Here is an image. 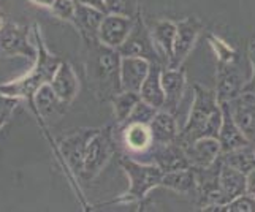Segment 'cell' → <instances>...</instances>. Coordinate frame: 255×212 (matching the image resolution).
Segmentation results:
<instances>
[{"mask_svg":"<svg viewBox=\"0 0 255 212\" xmlns=\"http://www.w3.org/2000/svg\"><path fill=\"white\" fill-rule=\"evenodd\" d=\"M122 144L131 155L144 154L151 151L154 139L151 128L146 123H122Z\"/></svg>","mask_w":255,"mask_h":212,"instance_id":"d6986e66","label":"cell"},{"mask_svg":"<svg viewBox=\"0 0 255 212\" xmlns=\"http://www.w3.org/2000/svg\"><path fill=\"white\" fill-rule=\"evenodd\" d=\"M228 103L235 122L252 143L255 139V86L246 83L241 94Z\"/></svg>","mask_w":255,"mask_h":212,"instance_id":"8fae6325","label":"cell"},{"mask_svg":"<svg viewBox=\"0 0 255 212\" xmlns=\"http://www.w3.org/2000/svg\"><path fill=\"white\" fill-rule=\"evenodd\" d=\"M139 3H141V0H107V10L108 13L136 17L141 14L139 13Z\"/></svg>","mask_w":255,"mask_h":212,"instance_id":"f1b7e54d","label":"cell"},{"mask_svg":"<svg viewBox=\"0 0 255 212\" xmlns=\"http://www.w3.org/2000/svg\"><path fill=\"white\" fill-rule=\"evenodd\" d=\"M76 2H80L83 5H87V6H92L95 10H100L103 13H108L107 10V0H76Z\"/></svg>","mask_w":255,"mask_h":212,"instance_id":"836d02e7","label":"cell"},{"mask_svg":"<svg viewBox=\"0 0 255 212\" xmlns=\"http://www.w3.org/2000/svg\"><path fill=\"white\" fill-rule=\"evenodd\" d=\"M114 151H116V146H114L113 131L110 128H97L86 149L84 166L81 174L83 178L86 181H91L95 176H99L100 171L110 162Z\"/></svg>","mask_w":255,"mask_h":212,"instance_id":"8992f818","label":"cell"},{"mask_svg":"<svg viewBox=\"0 0 255 212\" xmlns=\"http://www.w3.org/2000/svg\"><path fill=\"white\" fill-rule=\"evenodd\" d=\"M249 60H251V67H252V73L248 79V83L255 86V41H252L249 45Z\"/></svg>","mask_w":255,"mask_h":212,"instance_id":"e575fe53","label":"cell"},{"mask_svg":"<svg viewBox=\"0 0 255 212\" xmlns=\"http://www.w3.org/2000/svg\"><path fill=\"white\" fill-rule=\"evenodd\" d=\"M149 154L152 157V163L159 166L163 173L182 170V168L190 166L186 151L178 143V139L168 144H154Z\"/></svg>","mask_w":255,"mask_h":212,"instance_id":"9a60e30c","label":"cell"},{"mask_svg":"<svg viewBox=\"0 0 255 212\" xmlns=\"http://www.w3.org/2000/svg\"><path fill=\"white\" fill-rule=\"evenodd\" d=\"M29 2H32V3H35V5H38V6H41V8H46V10L51 11L52 5L56 3V0H29Z\"/></svg>","mask_w":255,"mask_h":212,"instance_id":"8d00e7d4","label":"cell"},{"mask_svg":"<svg viewBox=\"0 0 255 212\" xmlns=\"http://www.w3.org/2000/svg\"><path fill=\"white\" fill-rule=\"evenodd\" d=\"M222 125V106L216 91L193 84V102L186 125L179 130L178 143L184 147L200 138H219Z\"/></svg>","mask_w":255,"mask_h":212,"instance_id":"7a4b0ae2","label":"cell"},{"mask_svg":"<svg viewBox=\"0 0 255 212\" xmlns=\"http://www.w3.org/2000/svg\"><path fill=\"white\" fill-rule=\"evenodd\" d=\"M121 166L130 182L128 192L121 198V201H141L152 189L162 185L163 171L155 163H139L133 158L126 157L121 160Z\"/></svg>","mask_w":255,"mask_h":212,"instance_id":"277c9868","label":"cell"},{"mask_svg":"<svg viewBox=\"0 0 255 212\" xmlns=\"http://www.w3.org/2000/svg\"><path fill=\"white\" fill-rule=\"evenodd\" d=\"M33 102H35V105H37V108H38V111L43 117H49L51 114L62 112L67 106V103H64L56 95L54 89H52V86L49 83L43 84L40 89L35 92Z\"/></svg>","mask_w":255,"mask_h":212,"instance_id":"484cf974","label":"cell"},{"mask_svg":"<svg viewBox=\"0 0 255 212\" xmlns=\"http://www.w3.org/2000/svg\"><path fill=\"white\" fill-rule=\"evenodd\" d=\"M162 185L176 193H179V195L195 197V193H197L195 170H193L192 166H189V168H182V170L163 173Z\"/></svg>","mask_w":255,"mask_h":212,"instance_id":"d4e9b609","label":"cell"},{"mask_svg":"<svg viewBox=\"0 0 255 212\" xmlns=\"http://www.w3.org/2000/svg\"><path fill=\"white\" fill-rule=\"evenodd\" d=\"M224 212H255V198L249 193H243V195L236 197L230 203L221 208Z\"/></svg>","mask_w":255,"mask_h":212,"instance_id":"1f68e13d","label":"cell"},{"mask_svg":"<svg viewBox=\"0 0 255 212\" xmlns=\"http://www.w3.org/2000/svg\"><path fill=\"white\" fill-rule=\"evenodd\" d=\"M165 65L160 62H154L149 68V73L144 79V83L139 89V97L141 100L152 105L157 109H163L165 105V92L162 86V72Z\"/></svg>","mask_w":255,"mask_h":212,"instance_id":"7402d4cb","label":"cell"},{"mask_svg":"<svg viewBox=\"0 0 255 212\" xmlns=\"http://www.w3.org/2000/svg\"><path fill=\"white\" fill-rule=\"evenodd\" d=\"M3 21H5V19H3V17H2V14H0V25L3 24Z\"/></svg>","mask_w":255,"mask_h":212,"instance_id":"74e56055","label":"cell"},{"mask_svg":"<svg viewBox=\"0 0 255 212\" xmlns=\"http://www.w3.org/2000/svg\"><path fill=\"white\" fill-rule=\"evenodd\" d=\"M151 68V62L143 57H122L121 60V87L122 91L138 92Z\"/></svg>","mask_w":255,"mask_h":212,"instance_id":"ac0fdd59","label":"cell"},{"mask_svg":"<svg viewBox=\"0 0 255 212\" xmlns=\"http://www.w3.org/2000/svg\"><path fill=\"white\" fill-rule=\"evenodd\" d=\"M135 17L107 13L99 30V40L110 48L119 49V46L127 40L130 30L133 29Z\"/></svg>","mask_w":255,"mask_h":212,"instance_id":"4fadbf2b","label":"cell"},{"mask_svg":"<svg viewBox=\"0 0 255 212\" xmlns=\"http://www.w3.org/2000/svg\"><path fill=\"white\" fill-rule=\"evenodd\" d=\"M222 106V125L219 131V143H221L222 154L230 152L233 149H238L241 146H246L251 143V139L243 133V130L235 122L233 114L230 111V103L221 102Z\"/></svg>","mask_w":255,"mask_h":212,"instance_id":"e0dca14e","label":"cell"},{"mask_svg":"<svg viewBox=\"0 0 255 212\" xmlns=\"http://www.w3.org/2000/svg\"><path fill=\"white\" fill-rule=\"evenodd\" d=\"M33 40L37 45V60L32 64V68L27 75L16 79V81L0 84V92L14 97V99H29L33 100V95L43 84L51 83L56 70L62 64V60L51 54L48 48L45 46V41L41 38V32L38 24H33Z\"/></svg>","mask_w":255,"mask_h":212,"instance_id":"3957f363","label":"cell"},{"mask_svg":"<svg viewBox=\"0 0 255 212\" xmlns=\"http://www.w3.org/2000/svg\"><path fill=\"white\" fill-rule=\"evenodd\" d=\"M208 38H209L211 46H213L216 51V56H217L219 62H238L240 60L238 52H236L232 46H228L225 41L214 37V35H209Z\"/></svg>","mask_w":255,"mask_h":212,"instance_id":"4dcf8cb0","label":"cell"},{"mask_svg":"<svg viewBox=\"0 0 255 212\" xmlns=\"http://www.w3.org/2000/svg\"><path fill=\"white\" fill-rule=\"evenodd\" d=\"M249 78H246L238 62L217 60V87L216 94L219 102H232L241 94Z\"/></svg>","mask_w":255,"mask_h":212,"instance_id":"9c48e42d","label":"cell"},{"mask_svg":"<svg viewBox=\"0 0 255 212\" xmlns=\"http://www.w3.org/2000/svg\"><path fill=\"white\" fill-rule=\"evenodd\" d=\"M176 38H174V48H173V56L168 67L170 68H179L182 67L184 60L189 57L193 46H195L197 38L203 29L201 22L197 17H186L179 22H176Z\"/></svg>","mask_w":255,"mask_h":212,"instance_id":"ba28073f","label":"cell"},{"mask_svg":"<svg viewBox=\"0 0 255 212\" xmlns=\"http://www.w3.org/2000/svg\"><path fill=\"white\" fill-rule=\"evenodd\" d=\"M162 86L165 92L163 109L171 114H176V111H178L179 105L182 102L184 92H186V86H187L186 70L182 67L179 68L165 67L162 72Z\"/></svg>","mask_w":255,"mask_h":212,"instance_id":"5bb4252c","label":"cell"},{"mask_svg":"<svg viewBox=\"0 0 255 212\" xmlns=\"http://www.w3.org/2000/svg\"><path fill=\"white\" fill-rule=\"evenodd\" d=\"M184 151L192 168H206L213 165L222 154L221 143L217 138H200L184 146Z\"/></svg>","mask_w":255,"mask_h":212,"instance_id":"2e32d148","label":"cell"},{"mask_svg":"<svg viewBox=\"0 0 255 212\" xmlns=\"http://www.w3.org/2000/svg\"><path fill=\"white\" fill-rule=\"evenodd\" d=\"M119 54L122 57H143L149 60L151 64L154 62H160L166 67L163 62L160 52L157 51L154 40L151 37V30L146 27L144 21L141 19V14L135 17L133 29L130 30L127 40L119 46Z\"/></svg>","mask_w":255,"mask_h":212,"instance_id":"52a82bcc","label":"cell"},{"mask_svg":"<svg viewBox=\"0 0 255 212\" xmlns=\"http://www.w3.org/2000/svg\"><path fill=\"white\" fill-rule=\"evenodd\" d=\"M49 84L52 86L56 95L67 105L72 103L80 92V79H78L73 67L68 62H62L59 65Z\"/></svg>","mask_w":255,"mask_h":212,"instance_id":"44dd1931","label":"cell"},{"mask_svg":"<svg viewBox=\"0 0 255 212\" xmlns=\"http://www.w3.org/2000/svg\"><path fill=\"white\" fill-rule=\"evenodd\" d=\"M243 193H248V174H244L243 171L236 170L230 165L222 163L221 176H219V192L216 206L206 211H221L222 206H225L227 203H230L236 197L243 195Z\"/></svg>","mask_w":255,"mask_h":212,"instance_id":"30bf717a","label":"cell"},{"mask_svg":"<svg viewBox=\"0 0 255 212\" xmlns=\"http://www.w3.org/2000/svg\"><path fill=\"white\" fill-rule=\"evenodd\" d=\"M17 102H19V99L8 97V95L0 92V128H2L6 123V120L10 119V116H11V112L14 111Z\"/></svg>","mask_w":255,"mask_h":212,"instance_id":"d6a6232c","label":"cell"},{"mask_svg":"<svg viewBox=\"0 0 255 212\" xmlns=\"http://www.w3.org/2000/svg\"><path fill=\"white\" fill-rule=\"evenodd\" d=\"M157 108H154L152 105H149L143 100H139L136 103V106L133 108V111H131V114L128 116V119L126 120V123H146V125H149L151 123V120L154 119V116L157 114Z\"/></svg>","mask_w":255,"mask_h":212,"instance_id":"f546056e","label":"cell"},{"mask_svg":"<svg viewBox=\"0 0 255 212\" xmlns=\"http://www.w3.org/2000/svg\"><path fill=\"white\" fill-rule=\"evenodd\" d=\"M176 22L173 21H157L151 29V37L154 40V45L157 51L160 52L163 62L168 67L171 56H173V48H174V38H176Z\"/></svg>","mask_w":255,"mask_h":212,"instance_id":"cb8c5ba5","label":"cell"},{"mask_svg":"<svg viewBox=\"0 0 255 212\" xmlns=\"http://www.w3.org/2000/svg\"><path fill=\"white\" fill-rule=\"evenodd\" d=\"M105 14H107V13H103L100 10H95V8H92V6H87V5L76 2L72 24L78 30H80L84 41L99 40V30H100V25H102Z\"/></svg>","mask_w":255,"mask_h":212,"instance_id":"ffe728a7","label":"cell"},{"mask_svg":"<svg viewBox=\"0 0 255 212\" xmlns=\"http://www.w3.org/2000/svg\"><path fill=\"white\" fill-rule=\"evenodd\" d=\"M0 54L3 57H25L32 64L37 60V45L30 40V30L13 21L0 25Z\"/></svg>","mask_w":255,"mask_h":212,"instance_id":"5b68a950","label":"cell"},{"mask_svg":"<svg viewBox=\"0 0 255 212\" xmlns=\"http://www.w3.org/2000/svg\"><path fill=\"white\" fill-rule=\"evenodd\" d=\"M84 64L87 83L99 100L111 102L114 95L122 92L121 60L118 49L103 45L100 40H87Z\"/></svg>","mask_w":255,"mask_h":212,"instance_id":"6da1fadb","label":"cell"},{"mask_svg":"<svg viewBox=\"0 0 255 212\" xmlns=\"http://www.w3.org/2000/svg\"><path fill=\"white\" fill-rule=\"evenodd\" d=\"M149 128H151L154 144H168L176 141L179 136L176 116L165 109L157 111L154 119L149 123Z\"/></svg>","mask_w":255,"mask_h":212,"instance_id":"603a6c76","label":"cell"},{"mask_svg":"<svg viewBox=\"0 0 255 212\" xmlns=\"http://www.w3.org/2000/svg\"><path fill=\"white\" fill-rule=\"evenodd\" d=\"M97 128H83L78 130L75 133L68 135L59 141L60 152L65 157L68 166L72 168V171L76 174H83V166H84V155L86 149L89 144V139L94 136Z\"/></svg>","mask_w":255,"mask_h":212,"instance_id":"7c38bea8","label":"cell"},{"mask_svg":"<svg viewBox=\"0 0 255 212\" xmlns=\"http://www.w3.org/2000/svg\"><path fill=\"white\" fill-rule=\"evenodd\" d=\"M141 100L138 92H128V91H122L118 95L113 97V111H114V117H116L118 123H126V120L128 119V116L133 111V108L136 106V103Z\"/></svg>","mask_w":255,"mask_h":212,"instance_id":"83f0119b","label":"cell"},{"mask_svg":"<svg viewBox=\"0 0 255 212\" xmlns=\"http://www.w3.org/2000/svg\"><path fill=\"white\" fill-rule=\"evenodd\" d=\"M252 144H254V143H252ZM254 147H255V144H254Z\"/></svg>","mask_w":255,"mask_h":212,"instance_id":"f35d334b","label":"cell"},{"mask_svg":"<svg viewBox=\"0 0 255 212\" xmlns=\"http://www.w3.org/2000/svg\"><path fill=\"white\" fill-rule=\"evenodd\" d=\"M224 163L230 165L236 170L243 171L244 174L251 173L255 168V147L252 143L241 146L238 149H233L230 152H224L221 154Z\"/></svg>","mask_w":255,"mask_h":212,"instance_id":"4316f807","label":"cell"},{"mask_svg":"<svg viewBox=\"0 0 255 212\" xmlns=\"http://www.w3.org/2000/svg\"><path fill=\"white\" fill-rule=\"evenodd\" d=\"M248 193L255 198V168L248 173Z\"/></svg>","mask_w":255,"mask_h":212,"instance_id":"d590c367","label":"cell"}]
</instances>
